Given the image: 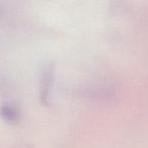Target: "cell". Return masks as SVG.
Instances as JSON below:
<instances>
[{
    "label": "cell",
    "instance_id": "obj_1",
    "mask_svg": "<svg viewBox=\"0 0 148 148\" xmlns=\"http://www.w3.org/2000/svg\"><path fill=\"white\" fill-rule=\"evenodd\" d=\"M1 116L4 118V120H6L7 122H10V123H14V122L18 121V112L15 108L11 107L10 105L6 106V107H3L1 109Z\"/></svg>",
    "mask_w": 148,
    "mask_h": 148
}]
</instances>
